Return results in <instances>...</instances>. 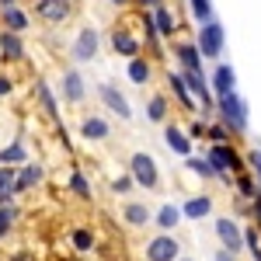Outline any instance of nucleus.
Wrapping results in <instances>:
<instances>
[{
    "label": "nucleus",
    "instance_id": "0eeeda50",
    "mask_svg": "<svg viewBox=\"0 0 261 261\" xmlns=\"http://www.w3.org/2000/svg\"><path fill=\"white\" fill-rule=\"evenodd\" d=\"M108 42H112V53H119V56H125V60L143 56V39L136 35V32H129L125 24H115L112 35H108Z\"/></svg>",
    "mask_w": 261,
    "mask_h": 261
},
{
    "label": "nucleus",
    "instance_id": "c03bdc74",
    "mask_svg": "<svg viewBox=\"0 0 261 261\" xmlns=\"http://www.w3.org/2000/svg\"><path fill=\"white\" fill-rule=\"evenodd\" d=\"M11 7H18V0H0V11H11Z\"/></svg>",
    "mask_w": 261,
    "mask_h": 261
},
{
    "label": "nucleus",
    "instance_id": "a211bd4d",
    "mask_svg": "<svg viewBox=\"0 0 261 261\" xmlns=\"http://www.w3.org/2000/svg\"><path fill=\"white\" fill-rule=\"evenodd\" d=\"M81 136L87 143H101L112 136V125H108V119H101V115H84L81 119Z\"/></svg>",
    "mask_w": 261,
    "mask_h": 261
},
{
    "label": "nucleus",
    "instance_id": "2f4dec72",
    "mask_svg": "<svg viewBox=\"0 0 261 261\" xmlns=\"http://www.w3.org/2000/svg\"><path fill=\"white\" fill-rule=\"evenodd\" d=\"M233 185H237V195H241V199H258V181L251 178L247 171H244V174H237V178H233Z\"/></svg>",
    "mask_w": 261,
    "mask_h": 261
},
{
    "label": "nucleus",
    "instance_id": "de8ad7c7",
    "mask_svg": "<svg viewBox=\"0 0 261 261\" xmlns=\"http://www.w3.org/2000/svg\"><path fill=\"white\" fill-rule=\"evenodd\" d=\"M178 261H195V258H178Z\"/></svg>",
    "mask_w": 261,
    "mask_h": 261
},
{
    "label": "nucleus",
    "instance_id": "a19ab883",
    "mask_svg": "<svg viewBox=\"0 0 261 261\" xmlns=\"http://www.w3.org/2000/svg\"><path fill=\"white\" fill-rule=\"evenodd\" d=\"M133 4H140V7H150V11H153V7H161L164 0H133Z\"/></svg>",
    "mask_w": 261,
    "mask_h": 261
},
{
    "label": "nucleus",
    "instance_id": "ddd939ff",
    "mask_svg": "<svg viewBox=\"0 0 261 261\" xmlns=\"http://www.w3.org/2000/svg\"><path fill=\"white\" fill-rule=\"evenodd\" d=\"M213 98H223V94H233L237 91V70L230 66V63H220L216 70H213Z\"/></svg>",
    "mask_w": 261,
    "mask_h": 261
},
{
    "label": "nucleus",
    "instance_id": "c756f323",
    "mask_svg": "<svg viewBox=\"0 0 261 261\" xmlns=\"http://www.w3.org/2000/svg\"><path fill=\"white\" fill-rule=\"evenodd\" d=\"M66 188H70L77 199H84V202L91 199V181H87V174H84L81 167H73V171H70V181H66Z\"/></svg>",
    "mask_w": 261,
    "mask_h": 261
},
{
    "label": "nucleus",
    "instance_id": "b1692460",
    "mask_svg": "<svg viewBox=\"0 0 261 261\" xmlns=\"http://www.w3.org/2000/svg\"><path fill=\"white\" fill-rule=\"evenodd\" d=\"M21 164H28L24 140H14V143H7V146H0V167H21Z\"/></svg>",
    "mask_w": 261,
    "mask_h": 261
},
{
    "label": "nucleus",
    "instance_id": "473e14b6",
    "mask_svg": "<svg viewBox=\"0 0 261 261\" xmlns=\"http://www.w3.org/2000/svg\"><path fill=\"white\" fill-rule=\"evenodd\" d=\"M188 7H192V18L199 21V24L216 18V14H213V0H188Z\"/></svg>",
    "mask_w": 261,
    "mask_h": 261
},
{
    "label": "nucleus",
    "instance_id": "f8f14e48",
    "mask_svg": "<svg viewBox=\"0 0 261 261\" xmlns=\"http://www.w3.org/2000/svg\"><path fill=\"white\" fill-rule=\"evenodd\" d=\"M150 21H153V28H157V35L161 39H174L178 35V14H174V7L171 4H161V7H153L150 11Z\"/></svg>",
    "mask_w": 261,
    "mask_h": 261
},
{
    "label": "nucleus",
    "instance_id": "9d476101",
    "mask_svg": "<svg viewBox=\"0 0 261 261\" xmlns=\"http://www.w3.org/2000/svg\"><path fill=\"white\" fill-rule=\"evenodd\" d=\"M70 14H73L70 0H35V18L45 24H66Z\"/></svg>",
    "mask_w": 261,
    "mask_h": 261
},
{
    "label": "nucleus",
    "instance_id": "49530a36",
    "mask_svg": "<svg viewBox=\"0 0 261 261\" xmlns=\"http://www.w3.org/2000/svg\"><path fill=\"white\" fill-rule=\"evenodd\" d=\"M258 199H261V181H258Z\"/></svg>",
    "mask_w": 261,
    "mask_h": 261
},
{
    "label": "nucleus",
    "instance_id": "7c9ffc66",
    "mask_svg": "<svg viewBox=\"0 0 261 261\" xmlns=\"http://www.w3.org/2000/svg\"><path fill=\"white\" fill-rule=\"evenodd\" d=\"M205 140H209V146H223V143L233 140V133L223 122H213V125H205Z\"/></svg>",
    "mask_w": 261,
    "mask_h": 261
},
{
    "label": "nucleus",
    "instance_id": "a18cd8bd",
    "mask_svg": "<svg viewBox=\"0 0 261 261\" xmlns=\"http://www.w3.org/2000/svg\"><path fill=\"white\" fill-rule=\"evenodd\" d=\"M112 4H115V7H129L133 0H112Z\"/></svg>",
    "mask_w": 261,
    "mask_h": 261
},
{
    "label": "nucleus",
    "instance_id": "dca6fc26",
    "mask_svg": "<svg viewBox=\"0 0 261 261\" xmlns=\"http://www.w3.org/2000/svg\"><path fill=\"white\" fill-rule=\"evenodd\" d=\"M178 209H181V220H205L213 213V195H188Z\"/></svg>",
    "mask_w": 261,
    "mask_h": 261
},
{
    "label": "nucleus",
    "instance_id": "72a5a7b5",
    "mask_svg": "<svg viewBox=\"0 0 261 261\" xmlns=\"http://www.w3.org/2000/svg\"><path fill=\"white\" fill-rule=\"evenodd\" d=\"M185 164H188V171H192V174H199V178H205V181H209V178H216L213 164L205 161V157H188Z\"/></svg>",
    "mask_w": 261,
    "mask_h": 261
},
{
    "label": "nucleus",
    "instance_id": "6ab92c4d",
    "mask_svg": "<svg viewBox=\"0 0 261 261\" xmlns=\"http://www.w3.org/2000/svg\"><path fill=\"white\" fill-rule=\"evenodd\" d=\"M125 77H129V84H136V87H146V84L153 81V60H150V56H136V60H129Z\"/></svg>",
    "mask_w": 261,
    "mask_h": 261
},
{
    "label": "nucleus",
    "instance_id": "39448f33",
    "mask_svg": "<svg viewBox=\"0 0 261 261\" xmlns=\"http://www.w3.org/2000/svg\"><path fill=\"white\" fill-rule=\"evenodd\" d=\"M101 49V35L94 24H84L81 32H77V39H73V45H70V60L73 63H91L94 56H98Z\"/></svg>",
    "mask_w": 261,
    "mask_h": 261
},
{
    "label": "nucleus",
    "instance_id": "4468645a",
    "mask_svg": "<svg viewBox=\"0 0 261 261\" xmlns=\"http://www.w3.org/2000/svg\"><path fill=\"white\" fill-rule=\"evenodd\" d=\"M164 143H167L171 153H178V157H185V161L192 157V146H195V143L188 140V133H185L181 125H171V122L164 125Z\"/></svg>",
    "mask_w": 261,
    "mask_h": 261
},
{
    "label": "nucleus",
    "instance_id": "c9c22d12",
    "mask_svg": "<svg viewBox=\"0 0 261 261\" xmlns=\"http://www.w3.org/2000/svg\"><path fill=\"white\" fill-rule=\"evenodd\" d=\"M133 188H136V181L129 178V174H119V178L112 181V192H115V195H129Z\"/></svg>",
    "mask_w": 261,
    "mask_h": 261
},
{
    "label": "nucleus",
    "instance_id": "a878e982",
    "mask_svg": "<svg viewBox=\"0 0 261 261\" xmlns=\"http://www.w3.org/2000/svg\"><path fill=\"white\" fill-rule=\"evenodd\" d=\"M0 56H4L7 63H18V60H24V42H21V35L0 32Z\"/></svg>",
    "mask_w": 261,
    "mask_h": 261
},
{
    "label": "nucleus",
    "instance_id": "f704fd0d",
    "mask_svg": "<svg viewBox=\"0 0 261 261\" xmlns=\"http://www.w3.org/2000/svg\"><path fill=\"white\" fill-rule=\"evenodd\" d=\"M14 220H18V209L14 205H0V241L14 230Z\"/></svg>",
    "mask_w": 261,
    "mask_h": 261
},
{
    "label": "nucleus",
    "instance_id": "20e7f679",
    "mask_svg": "<svg viewBox=\"0 0 261 261\" xmlns=\"http://www.w3.org/2000/svg\"><path fill=\"white\" fill-rule=\"evenodd\" d=\"M129 178L136 181V188L157 192V185H161V167H157V161H153L150 153L136 150V153L129 157Z\"/></svg>",
    "mask_w": 261,
    "mask_h": 261
},
{
    "label": "nucleus",
    "instance_id": "393cba45",
    "mask_svg": "<svg viewBox=\"0 0 261 261\" xmlns=\"http://www.w3.org/2000/svg\"><path fill=\"white\" fill-rule=\"evenodd\" d=\"M70 247H73L77 254H91V251L98 247L94 230H91V226H73V230H70Z\"/></svg>",
    "mask_w": 261,
    "mask_h": 261
},
{
    "label": "nucleus",
    "instance_id": "f3484780",
    "mask_svg": "<svg viewBox=\"0 0 261 261\" xmlns=\"http://www.w3.org/2000/svg\"><path fill=\"white\" fill-rule=\"evenodd\" d=\"M122 220L140 230V226H150V223H153V209H150L146 202L133 199V202H125V205H122Z\"/></svg>",
    "mask_w": 261,
    "mask_h": 261
},
{
    "label": "nucleus",
    "instance_id": "cd10ccee",
    "mask_svg": "<svg viewBox=\"0 0 261 261\" xmlns=\"http://www.w3.org/2000/svg\"><path fill=\"white\" fill-rule=\"evenodd\" d=\"M167 115H171V105H167V98H164V94H153V98L146 101V119H150V122L167 125Z\"/></svg>",
    "mask_w": 261,
    "mask_h": 261
},
{
    "label": "nucleus",
    "instance_id": "79ce46f5",
    "mask_svg": "<svg viewBox=\"0 0 261 261\" xmlns=\"http://www.w3.org/2000/svg\"><path fill=\"white\" fill-rule=\"evenodd\" d=\"M213 261H237V258H233L230 251H223V247H220V251H216V258H213Z\"/></svg>",
    "mask_w": 261,
    "mask_h": 261
},
{
    "label": "nucleus",
    "instance_id": "aec40b11",
    "mask_svg": "<svg viewBox=\"0 0 261 261\" xmlns=\"http://www.w3.org/2000/svg\"><path fill=\"white\" fill-rule=\"evenodd\" d=\"M39 181H42V167L39 164H21L18 171H14V192L24 195V192L39 188Z\"/></svg>",
    "mask_w": 261,
    "mask_h": 261
},
{
    "label": "nucleus",
    "instance_id": "e433bc0d",
    "mask_svg": "<svg viewBox=\"0 0 261 261\" xmlns=\"http://www.w3.org/2000/svg\"><path fill=\"white\" fill-rule=\"evenodd\" d=\"M188 140L192 143H199V140H205V122H192V125H188Z\"/></svg>",
    "mask_w": 261,
    "mask_h": 261
},
{
    "label": "nucleus",
    "instance_id": "423d86ee",
    "mask_svg": "<svg viewBox=\"0 0 261 261\" xmlns=\"http://www.w3.org/2000/svg\"><path fill=\"white\" fill-rule=\"evenodd\" d=\"M146 261H178L181 258V244L174 233H157L146 241Z\"/></svg>",
    "mask_w": 261,
    "mask_h": 261
},
{
    "label": "nucleus",
    "instance_id": "f03ea898",
    "mask_svg": "<svg viewBox=\"0 0 261 261\" xmlns=\"http://www.w3.org/2000/svg\"><path fill=\"white\" fill-rule=\"evenodd\" d=\"M205 161L213 164L216 178L226 181V185H230V174L237 178V174H244V167H247V164H244V157L233 150V146H230V143H223V146H209V150H205Z\"/></svg>",
    "mask_w": 261,
    "mask_h": 261
},
{
    "label": "nucleus",
    "instance_id": "37998d69",
    "mask_svg": "<svg viewBox=\"0 0 261 261\" xmlns=\"http://www.w3.org/2000/svg\"><path fill=\"white\" fill-rule=\"evenodd\" d=\"M7 261H35V258H32L28 251H18V254H11V258H7Z\"/></svg>",
    "mask_w": 261,
    "mask_h": 261
},
{
    "label": "nucleus",
    "instance_id": "58836bf2",
    "mask_svg": "<svg viewBox=\"0 0 261 261\" xmlns=\"http://www.w3.org/2000/svg\"><path fill=\"white\" fill-rule=\"evenodd\" d=\"M11 91H14V81H11V77H4V73H0V98H7V94H11Z\"/></svg>",
    "mask_w": 261,
    "mask_h": 261
},
{
    "label": "nucleus",
    "instance_id": "ea45409f",
    "mask_svg": "<svg viewBox=\"0 0 261 261\" xmlns=\"http://www.w3.org/2000/svg\"><path fill=\"white\" fill-rule=\"evenodd\" d=\"M251 213H254V230H261V199H254V209Z\"/></svg>",
    "mask_w": 261,
    "mask_h": 261
},
{
    "label": "nucleus",
    "instance_id": "412c9836",
    "mask_svg": "<svg viewBox=\"0 0 261 261\" xmlns=\"http://www.w3.org/2000/svg\"><path fill=\"white\" fill-rule=\"evenodd\" d=\"M167 87L174 91V98H178V105L185 108V112H195V108H199L195 98L188 94V84H185V77H181V70H167Z\"/></svg>",
    "mask_w": 261,
    "mask_h": 261
},
{
    "label": "nucleus",
    "instance_id": "c85d7f7f",
    "mask_svg": "<svg viewBox=\"0 0 261 261\" xmlns=\"http://www.w3.org/2000/svg\"><path fill=\"white\" fill-rule=\"evenodd\" d=\"M14 171L18 167H0V205H14Z\"/></svg>",
    "mask_w": 261,
    "mask_h": 261
},
{
    "label": "nucleus",
    "instance_id": "7ed1b4c3",
    "mask_svg": "<svg viewBox=\"0 0 261 261\" xmlns=\"http://www.w3.org/2000/svg\"><path fill=\"white\" fill-rule=\"evenodd\" d=\"M195 49H199L202 60H220L223 56V49H226V32H223L220 18L199 24V32H195Z\"/></svg>",
    "mask_w": 261,
    "mask_h": 261
},
{
    "label": "nucleus",
    "instance_id": "6e6552de",
    "mask_svg": "<svg viewBox=\"0 0 261 261\" xmlns=\"http://www.w3.org/2000/svg\"><path fill=\"white\" fill-rule=\"evenodd\" d=\"M216 237H220L223 251H230L233 258L244 251V230L233 216H216Z\"/></svg>",
    "mask_w": 261,
    "mask_h": 261
},
{
    "label": "nucleus",
    "instance_id": "4be33fe9",
    "mask_svg": "<svg viewBox=\"0 0 261 261\" xmlns=\"http://www.w3.org/2000/svg\"><path fill=\"white\" fill-rule=\"evenodd\" d=\"M178 223H181V209L174 205V202H164L161 209L153 213V226H157L161 233H174V230H178Z\"/></svg>",
    "mask_w": 261,
    "mask_h": 261
},
{
    "label": "nucleus",
    "instance_id": "f257e3e1",
    "mask_svg": "<svg viewBox=\"0 0 261 261\" xmlns=\"http://www.w3.org/2000/svg\"><path fill=\"white\" fill-rule=\"evenodd\" d=\"M216 115H220V122L237 136V133H247V122H251V108H247V101L233 91V94H223V98H216Z\"/></svg>",
    "mask_w": 261,
    "mask_h": 261
},
{
    "label": "nucleus",
    "instance_id": "1a4fd4ad",
    "mask_svg": "<svg viewBox=\"0 0 261 261\" xmlns=\"http://www.w3.org/2000/svg\"><path fill=\"white\" fill-rule=\"evenodd\" d=\"M98 98L105 101V108H108V112H112L115 119H122V122H129V119H133V105H129V98L122 94L115 84H108V81L98 84Z\"/></svg>",
    "mask_w": 261,
    "mask_h": 261
},
{
    "label": "nucleus",
    "instance_id": "9b49d317",
    "mask_svg": "<svg viewBox=\"0 0 261 261\" xmlns=\"http://www.w3.org/2000/svg\"><path fill=\"white\" fill-rule=\"evenodd\" d=\"M60 94H63V101H66V105H81V101L87 98V84H84L81 70H63Z\"/></svg>",
    "mask_w": 261,
    "mask_h": 261
},
{
    "label": "nucleus",
    "instance_id": "2eb2a0df",
    "mask_svg": "<svg viewBox=\"0 0 261 261\" xmlns=\"http://www.w3.org/2000/svg\"><path fill=\"white\" fill-rule=\"evenodd\" d=\"M174 60H178L181 73H202V56L195 49V42H178L174 45Z\"/></svg>",
    "mask_w": 261,
    "mask_h": 261
},
{
    "label": "nucleus",
    "instance_id": "5701e85b",
    "mask_svg": "<svg viewBox=\"0 0 261 261\" xmlns=\"http://www.w3.org/2000/svg\"><path fill=\"white\" fill-rule=\"evenodd\" d=\"M0 21H4V32H11V35H24L32 24H28V11H21V7H11V11H0Z\"/></svg>",
    "mask_w": 261,
    "mask_h": 261
},
{
    "label": "nucleus",
    "instance_id": "4c0bfd02",
    "mask_svg": "<svg viewBox=\"0 0 261 261\" xmlns=\"http://www.w3.org/2000/svg\"><path fill=\"white\" fill-rule=\"evenodd\" d=\"M247 164L254 167V174H258V181H261V146H258V150H251V153H247Z\"/></svg>",
    "mask_w": 261,
    "mask_h": 261
},
{
    "label": "nucleus",
    "instance_id": "bb28decb",
    "mask_svg": "<svg viewBox=\"0 0 261 261\" xmlns=\"http://www.w3.org/2000/svg\"><path fill=\"white\" fill-rule=\"evenodd\" d=\"M35 94H39L42 108H45V115L60 122V101H56V94H53V87H49V81H42V77H35Z\"/></svg>",
    "mask_w": 261,
    "mask_h": 261
}]
</instances>
